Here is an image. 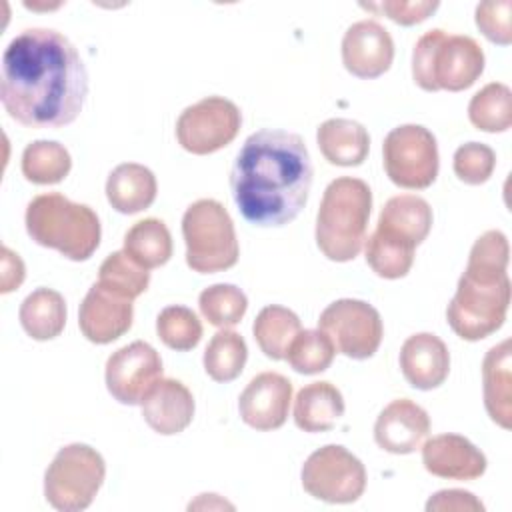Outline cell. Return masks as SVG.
Returning a JSON list of instances; mask_svg holds the SVG:
<instances>
[{"instance_id":"cell-37","label":"cell","mask_w":512,"mask_h":512,"mask_svg":"<svg viewBox=\"0 0 512 512\" xmlns=\"http://www.w3.org/2000/svg\"><path fill=\"white\" fill-rule=\"evenodd\" d=\"M494 166H496V154L490 146L482 142H468L458 146L452 160V168L458 180L470 186L484 184L492 176Z\"/></svg>"},{"instance_id":"cell-13","label":"cell","mask_w":512,"mask_h":512,"mask_svg":"<svg viewBox=\"0 0 512 512\" xmlns=\"http://www.w3.org/2000/svg\"><path fill=\"white\" fill-rule=\"evenodd\" d=\"M104 376L114 400L136 406L162 378V358L148 342L136 340L108 356Z\"/></svg>"},{"instance_id":"cell-25","label":"cell","mask_w":512,"mask_h":512,"mask_svg":"<svg viewBox=\"0 0 512 512\" xmlns=\"http://www.w3.org/2000/svg\"><path fill=\"white\" fill-rule=\"evenodd\" d=\"M344 414L342 392L326 380L306 384L294 400V422L304 432H328Z\"/></svg>"},{"instance_id":"cell-35","label":"cell","mask_w":512,"mask_h":512,"mask_svg":"<svg viewBox=\"0 0 512 512\" xmlns=\"http://www.w3.org/2000/svg\"><path fill=\"white\" fill-rule=\"evenodd\" d=\"M364 256L374 274L386 280L404 278L414 262V250L406 244L394 242L380 232H372L364 242Z\"/></svg>"},{"instance_id":"cell-11","label":"cell","mask_w":512,"mask_h":512,"mask_svg":"<svg viewBox=\"0 0 512 512\" xmlns=\"http://www.w3.org/2000/svg\"><path fill=\"white\" fill-rule=\"evenodd\" d=\"M240 108L222 96H208L184 108L176 120L178 144L196 156L218 152L240 132Z\"/></svg>"},{"instance_id":"cell-9","label":"cell","mask_w":512,"mask_h":512,"mask_svg":"<svg viewBox=\"0 0 512 512\" xmlns=\"http://www.w3.org/2000/svg\"><path fill=\"white\" fill-rule=\"evenodd\" d=\"M384 170L388 178L408 190L428 188L440 168L434 134L420 124L392 128L382 144Z\"/></svg>"},{"instance_id":"cell-12","label":"cell","mask_w":512,"mask_h":512,"mask_svg":"<svg viewBox=\"0 0 512 512\" xmlns=\"http://www.w3.org/2000/svg\"><path fill=\"white\" fill-rule=\"evenodd\" d=\"M318 328L330 336L336 352L352 360L374 356L384 336L380 312L356 298H340L328 304L318 318Z\"/></svg>"},{"instance_id":"cell-3","label":"cell","mask_w":512,"mask_h":512,"mask_svg":"<svg viewBox=\"0 0 512 512\" xmlns=\"http://www.w3.org/2000/svg\"><path fill=\"white\" fill-rule=\"evenodd\" d=\"M372 210L370 186L352 176L332 180L316 214V244L332 262L354 260L364 242Z\"/></svg>"},{"instance_id":"cell-10","label":"cell","mask_w":512,"mask_h":512,"mask_svg":"<svg viewBox=\"0 0 512 512\" xmlns=\"http://www.w3.org/2000/svg\"><path fill=\"white\" fill-rule=\"evenodd\" d=\"M302 488L328 504L356 502L366 490V468L340 444L314 450L300 472Z\"/></svg>"},{"instance_id":"cell-19","label":"cell","mask_w":512,"mask_h":512,"mask_svg":"<svg viewBox=\"0 0 512 512\" xmlns=\"http://www.w3.org/2000/svg\"><path fill=\"white\" fill-rule=\"evenodd\" d=\"M400 370L412 388L434 390L448 378L450 352L436 334H412L400 348Z\"/></svg>"},{"instance_id":"cell-17","label":"cell","mask_w":512,"mask_h":512,"mask_svg":"<svg viewBox=\"0 0 512 512\" xmlns=\"http://www.w3.org/2000/svg\"><path fill=\"white\" fill-rule=\"evenodd\" d=\"M430 432L428 412L408 398L392 400L376 418L374 440L390 454L416 452Z\"/></svg>"},{"instance_id":"cell-30","label":"cell","mask_w":512,"mask_h":512,"mask_svg":"<svg viewBox=\"0 0 512 512\" xmlns=\"http://www.w3.org/2000/svg\"><path fill=\"white\" fill-rule=\"evenodd\" d=\"M70 168V152L60 142L34 140L22 152V174L32 184H58Z\"/></svg>"},{"instance_id":"cell-41","label":"cell","mask_w":512,"mask_h":512,"mask_svg":"<svg viewBox=\"0 0 512 512\" xmlns=\"http://www.w3.org/2000/svg\"><path fill=\"white\" fill-rule=\"evenodd\" d=\"M26 270L24 262L16 252H12L8 246H2V274H0V292L8 294L14 288H18L24 282Z\"/></svg>"},{"instance_id":"cell-20","label":"cell","mask_w":512,"mask_h":512,"mask_svg":"<svg viewBox=\"0 0 512 512\" xmlns=\"http://www.w3.org/2000/svg\"><path fill=\"white\" fill-rule=\"evenodd\" d=\"M140 406L144 422L162 436L180 434L194 418V396L174 378H160Z\"/></svg>"},{"instance_id":"cell-18","label":"cell","mask_w":512,"mask_h":512,"mask_svg":"<svg viewBox=\"0 0 512 512\" xmlns=\"http://www.w3.org/2000/svg\"><path fill=\"white\" fill-rule=\"evenodd\" d=\"M424 468L438 478L476 480L486 472V456L460 434H438L422 446Z\"/></svg>"},{"instance_id":"cell-24","label":"cell","mask_w":512,"mask_h":512,"mask_svg":"<svg viewBox=\"0 0 512 512\" xmlns=\"http://www.w3.org/2000/svg\"><path fill=\"white\" fill-rule=\"evenodd\" d=\"M322 156L334 166H360L370 150L368 130L350 118L324 120L316 130Z\"/></svg>"},{"instance_id":"cell-8","label":"cell","mask_w":512,"mask_h":512,"mask_svg":"<svg viewBox=\"0 0 512 512\" xmlns=\"http://www.w3.org/2000/svg\"><path fill=\"white\" fill-rule=\"evenodd\" d=\"M106 478L102 454L88 444L60 448L44 474V498L60 512H78L92 504Z\"/></svg>"},{"instance_id":"cell-39","label":"cell","mask_w":512,"mask_h":512,"mask_svg":"<svg viewBox=\"0 0 512 512\" xmlns=\"http://www.w3.org/2000/svg\"><path fill=\"white\" fill-rule=\"evenodd\" d=\"M360 6L364 10L384 14L396 24L412 26L432 16L440 4L436 0L434 2L432 0H384V2H370V4L362 2Z\"/></svg>"},{"instance_id":"cell-26","label":"cell","mask_w":512,"mask_h":512,"mask_svg":"<svg viewBox=\"0 0 512 512\" xmlns=\"http://www.w3.org/2000/svg\"><path fill=\"white\" fill-rule=\"evenodd\" d=\"M20 324L34 340H52L66 326L64 296L52 288H36L20 304Z\"/></svg>"},{"instance_id":"cell-5","label":"cell","mask_w":512,"mask_h":512,"mask_svg":"<svg viewBox=\"0 0 512 512\" xmlns=\"http://www.w3.org/2000/svg\"><path fill=\"white\" fill-rule=\"evenodd\" d=\"M512 284L506 270L466 264L446 318L456 336L468 342L494 334L506 320Z\"/></svg>"},{"instance_id":"cell-34","label":"cell","mask_w":512,"mask_h":512,"mask_svg":"<svg viewBox=\"0 0 512 512\" xmlns=\"http://www.w3.org/2000/svg\"><path fill=\"white\" fill-rule=\"evenodd\" d=\"M98 272V282L104 288L130 300L144 294L150 284V272L136 264L124 250L108 254Z\"/></svg>"},{"instance_id":"cell-31","label":"cell","mask_w":512,"mask_h":512,"mask_svg":"<svg viewBox=\"0 0 512 512\" xmlns=\"http://www.w3.org/2000/svg\"><path fill=\"white\" fill-rule=\"evenodd\" d=\"M468 118L482 132H506L512 126V92L502 82L480 88L470 104Z\"/></svg>"},{"instance_id":"cell-28","label":"cell","mask_w":512,"mask_h":512,"mask_svg":"<svg viewBox=\"0 0 512 512\" xmlns=\"http://www.w3.org/2000/svg\"><path fill=\"white\" fill-rule=\"evenodd\" d=\"M300 330H302V324L298 314L278 304L264 306L258 312L252 326L256 344L260 346L264 356L272 360L286 358V350Z\"/></svg>"},{"instance_id":"cell-23","label":"cell","mask_w":512,"mask_h":512,"mask_svg":"<svg viewBox=\"0 0 512 512\" xmlns=\"http://www.w3.org/2000/svg\"><path fill=\"white\" fill-rule=\"evenodd\" d=\"M158 184L150 168L136 162L118 164L106 180V198L120 214H136L152 206Z\"/></svg>"},{"instance_id":"cell-40","label":"cell","mask_w":512,"mask_h":512,"mask_svg":"<svg viewBox=\"0 0 512 512\" xmlns=\"http://www.w3.org/2000/svg\"><path fill=\"white\" fill-rule=\"evenodd\" d=\"M426 510L428 512H482L484 504L468 490H458V488H450V490H440L436 494L430 496V500L426 502Z\"/></svg>"},{"instance_id":"cell-2","label":"cell","mask_w":512,"mask_h":512,"mask_svg":"<svg viewBox=\"0 0 512 512\" xmlns=\"http://www.w3.org/2000/svg\"><path fill=\"white\" fill-rule=\"evenodd\" d=\"M312 160L300 134L264 128L250 134L230 170L240 214L256 226H284L308 202Z\"/></svg>"},{"instance_id":"cell-22","label":"cell","mask_w":512,"mask_h":512,"mask_svg":"<svg viewBox=\"0 0 512 512\" xmlns=\"http://www.w3.org/2000/svg\"><path fill=\"white\" fill-rule=\"evenodd\" d=\"M512 342L506 338L492 346L482 360V390L484 406L492 422L500 428H512Z\"/></svg>"},{"instance_id":"cell-38","label":"cell","mask_w":512,"mask_h":512,"mask_svg":"<svg viewBox=\"0 0 512 512\" xmlns=\"http://www.w3.org/2000/svg\"><path fill=\"white\" fill-rule=\"evenodd\" d=\"M476 26L490 42L508 46L512 42V2H480L476 6Z\"/></svg>"},{"instance_id":"cell-6","label":"cell","mask_w":512,"mask_h":512,"mask_svg":"<svg viewBox=\"0 0 512 512\" xmlns=\"http://www.w3.org/2000/svg\"><path fill=\"white\" fill-rule=\"evenodd\" d=\"M484 72L482 46L464 34L442 28L422 34L412 52V78L426 92H460Z\"/></svg>"},{"instance_id":"cell-36","label":"cell","mask_w":512,"mask_h":512,"mask_svg":"<svg viewBox=\"0 0 512 512\" xmlns=\"http://www.w3.org/2000/svg\"><path fill=\"white\" fill-rule=\"evenodd\" d=\"M158 338L172 350L186 352L198 346L202 338V322L186 306H166L156 318Z\"/></svg>"},{"instance_id":"cell-15","label":"cell","mask_w":512,"mask_h":512,"mask_svg":"<svg viewBox=\"0 0 512 512\" xmlns=\"http://www.w3.org/2000/svg\"><path fill=\"white\" fill-rule=\"evenodd\" d=\"M292 400V382L278 372L256 374L238 398V410L244 424L268 432L280 428L288 418Z\"/></svg>"},{"instance_id":"cell-1","label":"cell","mask_w":512,"mask_h":512,"mask_svg":"<svg viewBox=\"0 0 512 512\" xmlns=\"http://www.w3.org/2000/svg\"><path fill=\"white\" fill-rule=\"evenodd\" d=\"M88 96V72L76 46L58 30L26 28L10 40L0 64V100L26 128L74 122Z\"/></svg>"},{"instance_id":"cell-7","label":"cell","mask_w":512,"mask_h":512,"mask_svg":"<svg viewBox=\"0 0 512 512\" xmlns=\"http://www.w3.org/2000/svg\"><path fill=\"white\" fill-rule=\"evenodd\" d=\"M186 264L200 274H214L238 262L240 246L228 210L212 198L192 202L182 216Z\"/></svg>"},{"instance_id":"cell-4","label":"cell","mask_w":512,"mask_h":512,"mask_svg":"<svg viewBox=\"0 0 512 512\" xmlns=\"http://www.w3.org/2000/svg\"><path fill=\"white\" fill-rule=\"evenodd\" d=\"M24 222L28 236L36 244L58 250L74 262L88 260L102 236L96 212L86 204L68 200L60 192L34 196L26 206Z\"/></svg>"},{"instance_id":"cell-32","label":"cell","mask_w":512,"mask_h":512,"mask_svg":"<svg viewBox=\"0 0 512 512\" xmlns=\"http://www.w3.org/2000/svg\"><path fill=\"white\" fill-rule=\"evenodd\" d=\"M336 346L324 330H300L286 350L288 364L300 374H320L330 368Z\"/></svg>"},{"instance_id":"cell-16","label":"cell","mask_w":512,"mask_h":512,"mask_svg":"<svg viewBox=\"0 0 512 512\" xmlns=\"http://www.w3.org/2000/svg\"><path fill=\"white\" fill-rule=\"evenodd\" d=\"M134 318L132 300L96 282L84 296L78 310V326L86 340L110 344L124 336Z\"/></svg>"},{"instance_id":"cell-14","label":"cell","mask_w":512,"mask_h":512,"mask_svg":"<svg viewBox=\"0 0 512 512\" xmlns=\"http://www.w3.org/2000/svg\"><path fill=\"white\" fill-rule=\"evenodd\" d=\"M394 60V40L376 20H360L348 26L342 38L344 68L364 80H372L390 70Z\"/></svg>"},{"instance_id":"cell-33","label":"cell","mask_w":512,"mask_h":512,"mask_svg":"<svg viewBox=\"0 0 512 512\" xmlns=\"http://www.w3.org/2000/svg\"><path fill=\"white\" fill-rule=\"evenodd\" d=\"M198 306L202 316L216 328H232L236 326L246 310L248 298L234 284H212L204 288L198 296Z\"/></svg>"},{"instance_id":"cell-21","label":"cell","mask_w":512,"mask_h":512,"mask_svg":"<svg viewBox=\"0 0 512 512\" xmlns=\"http://www.w3.org/2000/svg\"><path fill=\"white\" fill-rule=\"evenodd\" d=\"M432 228V208L430 204L416 194L392 196L376 224V232L386 238L406 244L410 248L420 246Z\"/></svg>"},{"instance_id":"cell-29","label":"cell","mask_w":512,"mask_h":512,"mask_svg":"<svg viewBox=\"0 0 512 512\" xmlns=\"http://www.w3.org/2000/svg\"><path fill=\"white\" fill-rule=\"evenodd\" d=\"M248 360V346L244 338L230 330L220 328L204 350V370L214 382H232L238 378Z\"/></svg>"},{"instance_id":"cell-27","label":"cell","mask_w":512,"mask_h":512,"mask_svg":"<svg viewBox=\"0 0 512 512\" xmlns=\"http://www.w3.org/2000/svg\"><path fill=\"white\" fill-rule=\"evenodd\" d=\"M124 252L142 268L164 266L172 256V236L160 218H144L124 234Z\"/></svg>"}]
</instances>
